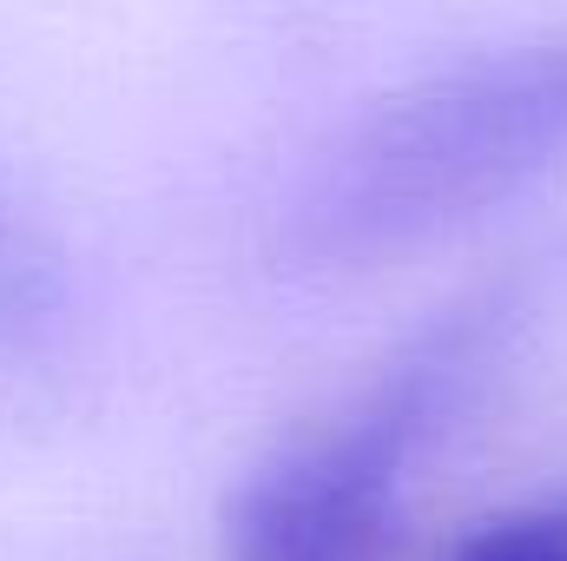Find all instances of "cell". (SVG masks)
<instances>
[{
	"label": "cell",
	"instance_id": "1",
	"mask_svg": "<svg viewBox=\"0 0 567 561\" xmlns=\"http://www.w3.org/2000/svg\"><path fill=\"white\" fill-rule=\"evenodd\" d=\"M567 152V40L455 67L370 113L317 172L303 252L377 258L435 238Z\"/></svg>",
	"mask_w": 567,
	"mask_h": 561
},
{
	"label": "cell",
	"instance_id": "3",
	"mask_svg": "<svg viewBox=\"0 0 567 561\" xmlns=\"http://www.w3.org/2000/svg\"><path fill=\"white\" fill-rule=\"evenodd\" d=\"M449 561H567V509L502 516L482 536H468Z\"/></svg>",
	"mask_w": 567,
	"mask_h": 561
},
{
	"label": "cell",
	"instance_id": "4",
	"mask_svg": "<svg viewBox=\"0 0 567 561\" xmlns=\"http://www.w3.org/2000/svg\"><path fill=\"white\" fill-rule=\"evenodd\" d=\"M40 258H33V245H27V232L7 218V205H0V330H13L20 317H33V304H40Z\"/></svg>",
	"mask_w": 567,
	"mask_h": 561
},
{
	"label": "cell",
	"instance_id": "2",
	"mask_svg": "<svg viewBox=\"0 0 567 561\" xmlns=\"http://www.w3.org/2000/svg\"><path fill=\"white\" fill-rule=\"evenodd\" d=\"M482 317H455L297 456L265 469L231 509V561H370L396 482L449 384L468 370Z\"/></svg>",
	"mask_w": 567,
	"mask_h": 561
}]
</instances>
